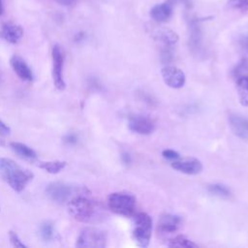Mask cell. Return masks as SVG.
Masks as SVG:
<instances>
[{
  "mask_svg": "<svg viewBox=\"0 0 248 248\" xmlns=\"http://www.w3.org/2000/svg\"><path fill=\"white\" fill-rule=\"evenodd\" d=\"M68 211L75 220L82 223H98L106 216L104 207L90 197V192L74 197L68 202Z\"/></svg>",
  "mask_w": 248,
  "mask_h": 248,
  "instance_id": "obj_1",
  "label": "cell"
},
{
  "mask_svg": "<svg viewBox=\"0 0 248 248\" xmlns=\"http://www.w3.org/2000/svg\"><path fill=\"white\" fill-rule=\"evenodd\" d=\"M107 245V234L104 231L97 228L83 229L76 242L77 247L104 248Z\"/></svg>",
  "mask_w": 248,
  "mask_h": 248,
  "instance_id": "obj_6",
  "label": "cell"
},
{
  "mask_svg": "<svg viewBox=\"0 0 248 248\" xmlns=\"http://www.w3.org/2000/svg\"><path fill=\"white\" fill-rule=\"evenodd\" d=\"M168 1H170L171 4H173V6L176 3H182L186 8H191V6H192L191 0H168Z\"/></svg>",
  "mask_w": 248,
  "mask_h": 248,
  "instance_id": "obj_30",
  "label": "cell"
},
{
  "mask_svg": "<svg viewBox=\"0 0 248 248\" xmlns=\"http://www.w3.org/2000/svg\"><path fill=\"white\" fill-rule=\"evenodd\" d=\"M235 79L239 102L243 106H248V77H240Z\"/></svg>",
  "mask_w": 248,
  "mask_h": 248,
  "instance_id": "obj_19",
  "label": "cell"
},
{
  "mask_svg": "<svg viewBox=\"0 0 248 248\" xmlns=\"http://www.w3.org/2000/svg\"><path fill=\"white\" fill-rule=\"evenodd\" d=\"M162 154H163V156H164L166 159L170 160V161H174V160H176V159L179 158V154H178L176 151L172 150V149H166V150L163 151Z\"/></svg>",
  "mask_w": 248,
  "mask_h": 248,
  "instance_id": "obj_27",
  "label": "cell"
},
{
  "mask_svg": "<svg viewBox=\"0 0 248 248\" xmlns=\"http://www.w3.org/2000/svg\"><path fill=\"white\" fill-rule=\"evenodd\" d=\"M121 160L125 165H129L131 163V156L128 152H124L121 155Z\"/></svg>",
  "mask_w": 248,
  "mask_h": 248,
  "instance_id": "obj_32",
  "label": "cell"
},
{
  "mask_svg": "<svg viewBox=\"0 0 248 248\" xmlns=\"http://www.w3.org/2000/svg\"><path fill=\"white\" fill-rule=\"evenodd\" d=\"M207 191L216 197L223 198V199H228L232 196V191L229 187H227L224 184L220 183H213L207 186Z\"/></svg>",
  "mask_w": 248,
  "mask_h": 248,
  "instance_id": "obj_20",
  "label": "cell"
},
{
  "mask_svg": "<svg viewBox=\"0 0 248 248\" xmlns=\"http://www.w3.org/2000/svg\"><path fill=\"white\" fill-rule=\"evenodd\" d=\"M10 64L14 70V72L23 80L32 81L33 80V73L27 63L18 55H13L10 59Z\"/></svg>",
  "mask_w": 248,
  "mask_h": 248,
  "instance_id": "obj_15",
  "label": "cell"
},
{
  "mask_svg": "<svg viewBox=\"0 0 248 248\" xmlns=\"http://www.w3.org/2000/svg\"><path fill=\"white\" fill-rule=\"evenodd\" d=\"M9 236H10V241L13 244V246L17 247V248H25L26 245L21 241V239L19 238V236L17 235L16 232L11 231L9 232Z\"/></svg>",
  "mask_w": 248,
  "mask_h": 248,
  "instance_id": "obj_26",
  "label": "cell"
},
{
  "mask_svg": "<svg viewBox=\"0 0 248 248\" xmlns=\"http://www.w3.org/2000/svg\"><path fill=\"white\" fill-rule=\"evenodd\" d=\"M229 125L232 132L242 140H248V119L237 115L232 114L229 117Z\"/></svg>",
  "mask_w": 248,
  "mask_h": 248,
  "instance_id": "obj_14",
  "label": "cell"
},
{
  "mask_svg": "<svg viewBox=\"0 0 248 248\" xmlns=\"http://www.w3.org/2000/svg\"><path fill=\"white\" fill-rule=\"evenodd\" d=\"M52 58V78L54 86L58 90H64L66 83L63 76V65H64V54L59 45H54L51 49Z\"/></svg>",
  "mask_w": 248,
  "mask_h": 248,
  "instance_id": "obj_7",
  "label": "cell"
},
{
  "mask_svg": "<svg viewBox=\"0 0 248 248\" xmlns=\"http://www.w3.org/2000/svg\"><path fill=\"white\" fill-rule=\"evenodd\" d=\"M239 44H240V46H241L244 50L248 51V35L242 37V38L240 39Z\"/></svg>",
  "mask_w": 248,
  "mask_h": 248,
  "instance_id": "obj_31",
  "label": "cell"
},
{
  "mask_svg": "<svg viewBox=\"0 0 248 248\" xmlns=\"http://www.w3.org/2000/svg\"><path fill=\"white\" fill-rule=\"evenodd\" d=\"M40 235L44 241H50L53 238V226L50 222L46 221L40 226Z\"/></svg>",
  "mask_w": 248,
  "mask_h": 248,
  "instance_id": "obj_23",
  "label": "cell"
},
{
  "mask_svg": "<svg viewBox=\"0 0 248 248\" xmlns=\"http://www.w3.org/2000/svg\"><path fill=\"white\" fill-rule=\"evenodd\" d=\"M129 128L140 135H149L155 129V124L151 118L144 115H133L129 118Z\"/></svg>",
  "mask_w": 248,
  "mask_h": 248,
  "instance_id": "obj_10",
  "label": "cell"
},
{
  "mask_svg": "<svg viewBox=\"0 0 248 248\" xmlns=\"http://www.w3.org/2000/svg\"><path fill=\"white\" fill-rule=\"evenodd\" d=\"M23 36V29L20 25L7 22L1 26L0 37L10 44H17Z\"/></svg>",
  "mask_w": 248,
  "mask_h": 248,
  "instance_id": "obj_12",
  "label": "cell"
},
{
  "mask_svg": "<svg viewBox=\"0 0 248 248\" xmlns=\"http://www.w3.org/2000/svg\"><path fill=\"white\" fill-rule=\"evenodd\" d=\"M55 1H56L58 4L62 5V6H69V5L73 4L75 0H55Z\"/></svg>",
  "mask_w": 248,
  "mask_h": 248,
  "instance_id": "obj_33",
  "label": "cell"
},
{
  "mask_svg": "<svg viewBox=\"0 0 248 248\" xmlns=\"http://www.w3.org/2000/svg\"><path fill=\"white\" fill-rule=\"evenodd\" d=\"M63 140L68 143V144H76L78 142V137L71 133V134H67L64 138H63Z\"/></svg>",
  "mask_w": 248,
  "mask_h": 248,
  "instance_id": "obj_28",
  "label": "cell"
},
{
  "mask_svg": "<svg viewBox=\"0 0 248 248\" xmlns=\"http://www.w3.org/2000/svg\"><path fill=\"white\" fill-rule=\"evenodd\" d=\"M0 178L16 192H21L32 180L33 173L9 158H0Z\"/></svg>",
  "mask_w": 248,
  "mask_h": 248,
  "instance_id": "obj_2",
  "label": "cell"
},
{
  "mask_svg": "<svg viewBox=\"0 0 248 248\" xmlns=\"http://www.w3.org/2000/svg\"><path fill=\"white\" fill-rule=\"evenodd\" d=\"M152 219L145 212H139L134 216L133 236L140 247L148 246L151 238Z\"/></svg>",
  "mask_w": 248,
  "mask_h": 248,
  "instance_id": "obj_5",
  "label": "cell"
},
{
  "mask_svg": "<svg viewBox=\"0 0 248 248\" xmlns=\"http://www.w3.org/2000/svg\"><path fill=\"white\" fill-rule=\"evenodd\" d=\"M181 225V218L174 214H163L158 221V231L161 233H171L178 230Z\"/></svg>",
  "mask_w": 248,
  "mask_h": 248,
  "instance_id": "obj_13",
  "label": "cell"
},
{
  "mask_svg": "<svg viewBox=\"0 0 248 248\" xmlns=\"http://www.w3.org/2000/svg\"><path fill=\"white\" fill-rule=\"evenodd\" d=\"M39 167L46 170L48 173H58L60 172L65 167H66V162L65 161H47V162H40Z\"/></svg>",
  "mask_w": 248,
  "mask_h": 248,
  "instance_id": "obj_21",
  "label": "cell"
},
{
  "mask_svg": "<svg viewBox=\"0 0 248 248\" xmlns=\"http://www.w3.org/2000/svg\"><path fill=\"white\" fill-rule=\"evenodd\" d=\"M4 12V7H3V0H0V16Z\"/></svg>",
  "mask_w": 248,
  "mask_h": 248,
  "instance_id": "obj_34",
  "label": "cell"
},
{
  "mask_svg": "<svg viewBox=\"0 0 248 248\" xmlns=\"http://www.w3.org/2000/svg\"><path fill=\"white\" fill-rule=\"evenodd\" d=\"M161 74L165 83L171 88H180L185 83L184 73L176 67L167 66L162 69Z\"/></svg>",
  "mask_w": 248,
  "mask_h": 248,
  "instance_id": "obj_9",
  "label": "cell"
},
{
  "mask_svg": "<svg viewBox=\"0 0 248 248\" xmlns=\"http://www.w3.org/2000/svg\"><path fill=\"white\" fill-rule=\"evenodd\" d=\"M10 147L21 158L27 159V160H33L37 158V154L36 152L29 147L28 145L21 143V142H17V141H12L10 142Z\"/></svg>",
  "mask_w": 248,
  "mask_h": 248,
  "instance_id": "obj_18",
  "label": "cell"
},
{
  "mask_svg": "<svg viewBox=\"0 0 248 248\" xmlns=\"http://www.w3.org/2000/svg\"><path fill=\"white\" fill-rule=\"evenodd\" d=\"M233 76L235 78L240 77H248V60L244 59L238 63L236 68L233 70Z\"/></svg>",
  "mask_w": 248,
  "mask_h": 248,
  "instance_id": "obj_24",
  "label": "cell"
},
{
  "mask_svg": "<svg viewBox=\"0 0 248 248\" xmlns=\"http://www.w3.org/2000/svg\"><path fill=\"white\" fill-rule=\"evenodd\" d=\"M173 4L166 0L163 3L154 6L150 11V16L157 22H165L171 16Z\"/></svg>",
  "mask_w": 248,
  "mask_h": 248,
  "instance_id": "obj_16",
  "label": "cell"
},
{
  "mask_svg": "<svg viewBox=\"0 0 248 248\" xmlns=\"http://www.w3.org/2000/svg\"><path fill=\"white\" fill-rule=\"evenodd\" d=\"M189 46L194 54H201L202 51V35L198 18L189 20Z\"/></svg>",
  "mask_w": 248,
  "mask_h": 248,
  "instance_id": "obj_8",
  "label": "cell"
},
{
  "mask_svg": "<svg viewBox=\"0 0 248 248\" xmlns=\"http://www.w3.org/2000/svg\"><path fill=\"white\" fill-rule=\"evenodd\" d=\"M153 36L161 44V46H173L178 41V35L169 28H159Z\"/></svg>",
  "mask_w": 248,
  "mask_h": 248,
  "instance_id": "obj_17",
  "label": "cell"
},
{
  "mask_svg": "<svg viewBox=\"0 0 248 248\" xmlns=\"http://www.w3.org/2000/svg\"><path fill=\"white\" fill-rule=\"evenodd\" d=\"M171 167L174 170L186 174H198L202 170V163L198 159L192 157L183 159L178 158L171 162Z\"/></svg>",
  "mask_w": 248,
  "mask_h": 248,
  "instance_id": "obj_11",
  "label": "cell"
},
{
  "mask_svg": "<svg viewBox=\"0 0 248 248\" xmlns=\"http://www.w3.org/2000/svg\"><path fill=\"white\" fill-rule=\"evenodd\" d=\"M108 205L115 214L128 217L135 213L136 199L129 193L115 192L108 196Z\"/></svg>",
  "mask_w": 248,
  "mask_h": 248,
  "instance_id": "obj_4",
  "label": "cell"
},
{
  "mask_svg": "<svg viewBox=\"0 0 248 248\" xmlns=\"http://www.w3.org/2000/svg\"><path fill=\"white\" fill-rule=\"evenodd\" d=\"M228 5L230 6V8L236 11H248V0H229Z\"/></svg>",
  "mask_w": 248,
  "mask_h": 248,
  "instance_id": "obj_25",
  "label": "cell"
},
{
  "mask_svg": "<svg viewBox=\"0 0 248 248\" xmlns=\"http://www.w3.org/2000/svg\"><path fill=\"white\" fill-rule=\"evenodd\" d=\"M168 246L170 247H178V248H195L198 247L196 243L192 240L188 239L184 235H177L171 239H170Z\"/></svg>",
  "mask_w": 248,
  "mask_h": 248,
  "instance_id": "obj_22",
  "label": "cell"
},
{
  "mask_svg": "<svg viewBox=\"0 0 248 248\" xmlns=\"http://www.w3.org/2000/svg\"><path fill=\"white\" fill-rule=\"evenodd\" d=\"M11 129L0 119V137H6L10 134Z\"/></svg>",
  "mask_w": 248,
  "mask_h": 248,
  "instance_id": "obj_29",
  "label": "cell"
},
{
  "mask_svg": "<svg viewBox=\"0 0 248 248\" xmlns=\"http://www.w3.org/2000/svg\"><path fill=\"white\" fill-rule=\"evenodd\" d=\"M88 192L89 190L85 186L69 184L60 181L51 182L46 188V197L51 202L58 204L69 202L74 197Z\"/></svg>",
  "mask_w": 248,
  "mask_h": 248,
  "instance_id": "obj_3",
  "label": "cell"
}]
</instances>
